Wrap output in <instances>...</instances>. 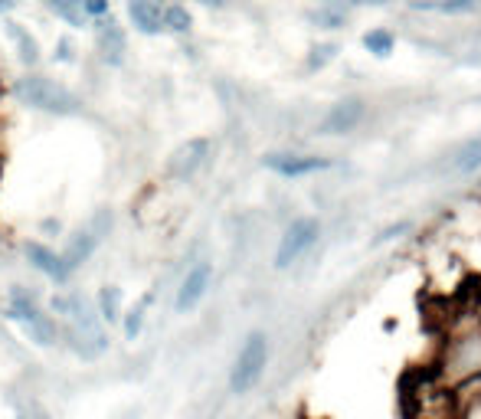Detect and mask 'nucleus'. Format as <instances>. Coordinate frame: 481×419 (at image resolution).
<instances>
[{"label":"nucleus","instance_id":"obj_1","mask_svg":"<svg viewBox=\"0 0 481 419\" xmlns=\"http://www.w3.org/2000/svg\"><path fill=\"white\" fill-rule=\"evenodd\" d=\"M49 308H53L56 321H60L66 344L73 347L79 357L95 360L105 354L108 334L102 328V318H99V312H95V305L89 299H82L75 292H60V295H53Z\"/></svg>","mask_w":481,"mask_h":419},{"label":"nucleus","instance_id":"obj_2","mask_svg":"<svg viewBox=\"0 0 481 419\" xmlns=\"http://www.w3.org/2000/svg\"><path fill=\"white\" fill-rule=\"evenodd\" d=\"M14 95L27 108H36V112H46V115H60V118L82 115V99L69 86H62V82L49 79V75H40V73L20 75L14 82Z\"/></svg>","mask_w":481,"mask_h":419},{"label":"nucleus","instance_id":"obj_3","mask_svg":"<svg viewBox=\"0 0 481 419\" xmlns=\"http://www.w3.org/2000/svg\"><path fill=\"white\" fill-rule=\"evenodd\" d=\"M7 318H10V321H16V325L23 328V334L30 338L33 344H40V347L60 344V338H62L60 321H56L53 314H46L43 308H40L36 295H30L23 285H14V288H10Z\"/></svg>","mask_w":481,"mask_h":419},{"label":"nucleus","instance_id":"obj_4","mask_svg":"<svg viewBox=\"0 0 481 419\" xmlns=\"http://www.w3.org/2000/svg\"><path fill=\"white\" fill-rule=\"evenodd\" d=\"M265 360H269V338L262 331H252L246 341H242L239 354L233 360V370H229V390L242 396L259 383V377L265 370Z\"/></svg>","mask_w":481,"mask_h":419},{"label":"nucleus","instance_id":"obj_5","mask_svg":"<svg viewBox=\"0 0 481 419\" xmlns=\"http://www.w3.org/2000/svg\"><path fill=\"white\" fill-rule=\"evenodd\" d=\"M112 223H115V216H112V210L102 207L95 216H92L86 226H79L73 236H69V242H66V249H62V262L69 266V272H75L79 266H86L92 259V253L102 246V240L108 236V229H112Z\"/></svg>","mask_w":481,"mask_h":419},{"label":"nucleus","instance_id":"obj_6","mask_svg":"<svg viewBox=\"0 0 481 419\" xmlns=\"http://www.w3.org/2000/svg\"><path fill=\"white\" fill-rule=\"evenodd\" d=\"M317 233H321V226H317L315 216H301V220H295V223L282 233V240H278V249H275V269H288L298 255L308 253V249L315 246Z\"/></svg>","mask_w":481,"mask_h":419},{"label":"nucleus","instance_id":"obj_7","mask_svg":"<svg viewBox=\"0 0 481 419\" xmlns=\"http://www.w3.org/2000/svg\"><path fill=\"white\" fill-rule=\"evenodd\" d=\"M207 157H210V141H207V138H194V141L181 144V148L170 154L167 174L177 177V180H190L200 167L207 164Z\"/></svg>","mask_w":481,"mask_h":419},{"label":"nucleus","instance_id":"obj_8","mask_svg":"<svg viewBox=\"0 0 481 419\" xmlns=\"http://www.w3.org/2000/svg\"><path fill=\"white\" fill-rule=\"evenodd\" d=\"M210 282H213V266H210V262H196L194 269L183 275L181 288H177V299H174V308H177L181 314L194 312L196 305L203 301V295H207Z\"/></svg>","mask_w":481,"mask_h":419},{"label":"nucleus","instance_id":"obj_9","mask_svg":"<svg viewBox=\"0 0 481 419\" xmlns=\"http://www.w3.org/2000/svg\"><path fill=\"white\" fill-rule=\"evenodd\" d=\"M95 46H99V53H102V60L108 66H121L125 62L128 40H125V30L118 27V20H112V14L95 20Z\"/></svg>","mask_w":481,"mask_h":419},{"label":"nucleus","instance_id":"obj_10","mask_svg":"<svg viewBox=\"0 0 481 419\" xmlns=\"http://www.w3.org/2000/svg\"><path fill=\"white\" fill-rule=\"evenodd\" d=\"M23 253H27V262H30L36 272H43L49 282H56V285L69 282L73 272H69V266L62 262V253H56L53 246H46V242H27Z\"/></svg>","mask_w":481,"mask_h":419},{"label":"nucleus","instance_id":"obj_11","mask_svg":"<svg viewBox=\"0 0 481 419\" xmlns=\"http://www.w3.org/2000/svg\"><path fill=\"white\" fill-rule=\"evenodd\" d=\"M262 164L282 174V177H304V174H317V170H331V157H304V154H269Z\"/></svg>","mask_w":481,"mask_h":419},{"label":"nucleus","instance_id":"obj_12","mask_svg":"<svg viewBox=\"0 0 481 419\" xmlns=\"http://www.w3.org/2000/svg\"><path fill=\"white\" fill-rule=\"evenodd\" d=\"M128 20L138 33L157 36L164 30V3L161 0H128Z\"/></svg>","mask_w":481,"mask_h":419},{"label":"nucleus","instance_id":"obj_13","mask_svg":"<svg viewBox=\"0 0 481 419\" xmlns=\"http://www.w3.org/2000/svg\"><path fill=\"white\" fill-rule=\"evenodd\" d=\"M361 118H363V102L361 99H347V102H337L331 112L324 115L321 131H324V135H344L350 128H357Z\"/></svg>","mask_w":481,"mask_h":419},{"label":"nucleus","instance_id":"obj_14","mask_svg":"<svg viewBox=\"0 0 481 419\" xmlns=\"http://www.w3.org/2000/svg\"><path fill=\"white\" fill-rule=\"evenodd\" d=\"M95 312L102 318V325H118L125 312V292L118 285H102L95 295Z\"/></svg>","mask_w":481,"mask_h":419},{"label":"nucleus","instance_id":"obj_15","mask_svg":"<svg viewBox=\"0 0 481 419\" xmlns=\"http://www.w3.org/2000/svg\"><path fill=\"white\" fill-rule=\"evenodd\" d=\"M3 27H7V36L14 40L20 62L23 66H40V43L30 36V30H23V23H16V20H7Z\"/></svg>","mask_w":481,"mask_h":419},{"label":"nucleus","instance_id":"obj_16","mask_svg":"<svg viewBox=\"0 0 481 419\" xmlns=\"http://www.w3.org/2000/svg\"><path fill=\"white\" fill-rule=\"evenodd\" d=\"M413 10H439V14H475L481 0H413Z\"/></svg>","mask_w":481,"mask_h":419},{"label":"nucleus","instance_id":"obj_17","mask_svg":"<svg viewBox=\"0 0 481 419\" xmlns=\"http://www.w3.org/2000/svg\"><path fill=\"white\" fill-rule=\"evenodd\" d=\"M148 305H151V295L131 305L128 312H121V334H125V341H138V334L144 331V314H148Z\"/></svg>","mask_w":481,"mask_h":419},{"label":"nucleus","instance_id":"obj_18","mask_svg":"<svg viewBox=\"0 0 481 419\" xmlns=\"http://www.w3.org/2000/svg\"><path fill=\"white\" fill-rule=\"evenodd\" d=\"M49 14H56L60 20H66L69 27H86V20L89 16L82 14V7L79 3H73V0H40Z\"/></svg>","mask_w":481,"mask_h":419},{"label":"nucleus","instance_id":"obj_19","mask_svg":"<svg viewBox=\"0 0 481 419\" xmlns=\"http://www.w3.org/2000/svg\"><path fill=\"white\" fill-rule=\"evenodd\" d=\"M190 27H194V16H190V10H187V7H181V3H170V7H164V30L187 33Z\"/></svg>","mask_w":481,"mask_h":419},{"label":"nucleus","instance_id":"obj_20","mask_svg":"<svg viewBox=\"0 0 481 419\" xmlns=\"http://www.w3.org/2000/svg\"><path fill=\"white\" fill-rule=\"evenodd\" d=\"M455 170L458 174H468V170H478L481 167V138L478 141H471V144H465V148L458 151V157H455Z\"/></svg>","mask_w":481,"mask_h":419},{"label":"nucleus","instance_id":"obj_21","mask_svg":"<svg viewBox=\"0 0 481 419\" xmlns=\"http://www.w3.org/2000/svg\"><path fill=\"white\" fill-rule=\"evenodd\" d=\"M393 33L390 30H370L367 36H363V46L374 53V56H390L393 53Z\"/></svg>","mask_w":481,"mask_h":419},{"label":"nucleus","instance_id":"obj_22","mask_svg":"<svg viewBox=\"0 0 481 419\" xmlns=\"http://www.w3.org/2000/svg\"><path fill=\"white\" fill-rule=\"evenodd\" d=\"M308 20H311V23H317L321 30H341L347 16L341 14V10H331V7H324V10H311V14H308Z\"/></svg>","mask_w":481,"mask_h":419},{"label":"nucleus","instance_id":"obj_23","mask_svg":"<svg viewBox=\"0 0 481 419\" xmlns=\"http://www.w3.org/2000/svg\"><path fill=\"white\" fill-rule=\"evenodd\" d=\"M337 56V46L334 43H321L311 49V56H308V69H321L324 62H331Z\"/></svg>","mask_w":481,"mask_h":419},{"label":"nucleus","instance_id":"obj_24","mask_svg":"<svg viewBox=\"0 0 481 419\" xmlns=\"http://www.w3.org/2000/svg\"><path fill=\"white\" fill-rule=\"evenodd\" d=\"M79 7H82V14L92 16V20L108 16V0H79Z\"/></svg>","mask_w":481,"mask_h":419},{"label":"nucleus","instance_id":"obj_25","mask_svg":"<svg viewBox=\"0 0 481 419\" xmlns=\"http://www.w3.org/2000/svg\"><path fill=\"white\" fill-rule=\"evenodd\" d=\"M60 62H73V43L69 40H60V53H56Z\"/></svg>","mask_w":481,"mask_h":419},{"label":"nucleus","instance_id":"obj_26","mask_svg":"<svg viewBox=\"0 0 481 419\" xmlns=\"http://www.w3.org/2000/svg\"><path fill=\"white\" fill-rule=\"evenodd\" d=\"M16 0H0V14H7V10H14Z\"/></svg>","mask_w":481,"mask_h":419},{"label":"nucleus","instance_id":"obj_27","mask_svg":"<svg viewBox=\"0 0 481 419\" xmlns=\"http://www.w3.org/2000/svg\"><path fill=\"white\" fill-rule=\"evenodd\" d=\"M200 3H203V7H223L226 0H200Z\"/></svg>","mask_w":481,"mask_h":419},{"label":"nucleus","instance_id":"obj_28","mask_svg":"<svg viewBox=\"0 0 481 419\" xmlns=\"http://www.w3.org/2000/svg\"><path fill=\"white\" fill-rule=\"evenodd\" d=\"M324 3H361V0H324Z\"/></svg>","mask_w":481,"mask_h":419},{"label":"nucleus","instance_id":"obj_29","mask_svg":"<svg viewBox=\"0 0 481 419\" xmlns=\"http://www.w3.org/2000/svg\"><path fill=\"white\" fill-rule=\"evenodd\" d=\"M14 419H30V416H27V413H16V416Z\"/></svg>","mask_w":481,"mask_h":419},{"label":"nucleus","instance_id":"obj_30","mask_svg":"<svg viewBox=\"0 0 481 419\" xmlns=\"http://www.w3.org/2000/svg\"><path fill=\"white\" fill-rule=\"evenodd\" d=\"M73 3H79V0H73Z\"/></svg>","mask_w":481,"mask_h":419}]
</instances>
